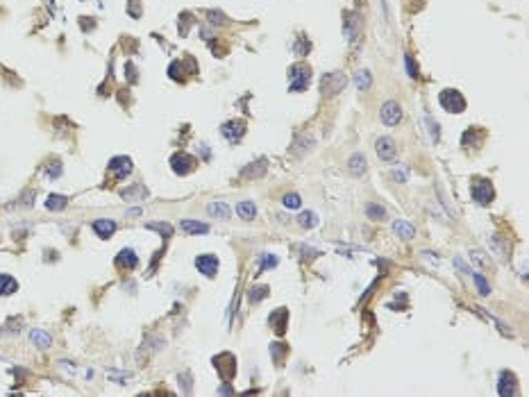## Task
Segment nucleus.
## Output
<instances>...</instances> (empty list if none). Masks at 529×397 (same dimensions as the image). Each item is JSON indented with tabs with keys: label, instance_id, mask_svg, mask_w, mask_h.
Wrapping results in <instances>:
<instances>
[{
	"label": "nucleus",
	"instance_id": "obj_6",
	"mask_svg": "<svg viewBox=\"0 0 529 397\" xmlns=\"http://www.w3.org/2000/svg\"><path fill=\"white\" fill-rule=\"evenodd\" d=\"M380 116H382V123H384V125H398L400 120H402V109H400L398 102L388 100V102H384V105H382Z\"/></svg>",
	"mask_w": 529,
	"mask_h": 397
},
{
	"label": "nucleus",
	"instance_id": "obj_25",
	"mask_svg": "<svg viewBox=\"0 0 529 397\" xmlns=\"http://www.w3.org/2000/svg\"><path fill=\"white\" fill-rule=\"evenodd\" d=\"M237 213L243 218V220H252V218L257 216V207H255V202H239L237 205Z\"/></svg>",
	"mask_w": 529,
	"mask_h": 397
},
{
	"label": "nucleus",
	"instance_id": "obj_18",
	"mask_svg": "<svg viewBox=\"0 0 529 397\" xmlns=\"http://www.w3.org/2000/svg\"><path fill=\"white\" fill-rule=\"evenodd\" d=\"M393 232H395L400 238H405V241H409V238L416 236V227L411 223H407V220H395V223H393Z\"/></svg>",
	"mask_w": 529,
	"mask_h": 397
},
{
	"label": "nucleus",
	"instance_id": "obj_19",
	"mask_svg": "<svg viewBox=\"0 0 529 397\" xmlns=\"http://www.w3.org/2000/svg\"><path fill=\"white\" fill-rule=\"evenodd\" d=\"M345 37L350 39V41H355L357 39V34H359V19H357V14H352V12H348L345 14Z\"/></svg>",
	"mask_w": 529,
	"mask_h": 397
},
{
	"label": "nucleus",
	"instance_id": "obj_44",
	"mask_svg": "<svg viewBox=\"0 0 529 397\" xmlns=\"http://www.w3.org/2000/svg\"><path fill=\"white\" fill-rule=\"evenodd\" d=\"M130 14L134 16V19H139V5H137V0H130Z\"/></svg>",
	"mask_w": 529,
	"mask_h": 397
},
{
	"label": "nucleus",
	"instance_id": "obj_46",
	"mask_svg": "<svg viewBox=\"0 0 529 397\" xmlns=\"http://www.w3.org/2000/svg\"><path fill=\"white\" fill-rule=\"evenodd\" d=\"M127 216H141V209H130L127 211Z\"/></svg>",
	"mask_w": 529,
	"mask_h": 397
},
{
	"label": "nucleus",
	"instance_id": "obj_39",
	"mask_svg": "<svg viewBox=\"0 0 529 397\" xmlns=\"http://www.w3.org/2000/svg\"><path fill=\"white\" fill-rule=\"evenodd\" d=\"M180 384H184V393H191V374H180Z\"/></svg>",
	"mask_w": 529,
	"mask_h": 397
},
{
	"label": "nucleus",
	"instance_id": "obj_30",
	"mask_svg": "<svg viewBox=\"0 0 529 397\" xmlns=\"http://www.w3.org/2000/svg\"><path fill=\"white\" fill-rule=\"evenodd\" d=\"M470 277H473V281H475V286H477V291H480V295H488L491 293V286H488V281L481 277L480 273H470Z\"/></svg>",
	"mask_w": 529,
	"mask_h": 397
},
{
	"label": "nucleus",
	"instance_id": "obj_16",
	"mask_svg": "<svg viewBox=\"0 0 529 397\" xmlns=\"http://www.w3.org/2000/svg\"><path fill=\"white\" fill-rule=\"evenodd\" d=\"M266 168H268L266 159H259L257 163H250V166L243 168L241 177H255V180H259V177H264V175H266Z\"/></svg>",
	"mask_w": 529,
	"mask_h": 397
},
{
	"label": "nucleus",
	"instance_id": "obj_23",
	"mask_svg": "<svg viewBox=\"0 0 529 397\" xmlns=\"http://www.w3.org/2000/svg\"><path fill=\"white\" fill-rule=\"evenodd\" d=\"M69 207V198L66 195H59V193H52V195H48V200H46V209H50V211H62V209H66Z\"/></svg>",
	"mask_w": 529,
	"mask_h": 397
},
{
	"label": "nucleus",
	"instance_id": "obj_20",
	"mask_svg": "<svg viewBox=\"0 0 529 397\" xmlns=\"http://www.w3.org/2000/svg\"><path fill=\"white\" fill-rule=\"evenodd\" d=\"M180 227H182V232H187V234H207V232H209V225L200 223V220H182Z\"/></svg>",
	"mask_w": 529,
	"mask_h": 397
},
{
	"label": "nucleus",
	"instance_id": "obj_3",
	"mask_svg": "<svg viewBox=\"0 0 529 397\" xmlns=\"http://www.w3.org/2000/svg\"><path fill=\"white\" fill-rule=\"evenodd\" d=\"M309 80H312V69H309L307 64H293L291 70H289L291 91H305Z\"/></svg>",
	"mask_w": 529,
	"mask_h": 397
},
{
	"label": "nucleus",
	"instance_id": "obj_10",
	"mask_svg": "<svg viewBox=\"0 0 529 397\" xmlns=\"http://www.w3.org/2000/svg\"><path fill=\"white\" fill-rule=\"evenodd\" d=\"M195 268H198L205 277H214V275L218 273V259L214 255H200L198 259H195Z\"/></svg>",
	"mask_w": 529,
	"mask_h": 397
},
{
	"label": "nucleus",
	"instance_id": "obj_22",
	"mask_svg": "<svg viewBox=\"0 0 529 397\" xmlns=\"http://www.w3.org/2000/svg\"><path fill=\"white\" fill-rule=\"evenodd\" d=\"M207 211H209V216L220 218V220H230V216H232L230 207L225 205V202H212V205L207 207Z\"/></svg>",
	"mask_w": 529,
	"mask_h": 397
},
{
	"label": "nucleus",
	"instance_id": "obj_28",
	"mask_svg": "<svg viewBox=\"0 0 529 397\" xmlns=\"http://www.w3.org/2000/svg\"><path fill=\"white\" fill-rule=\"evenodd\" d=\"M298 223L305 227V230H312V227H316L318 225V216L313 213V211H305V213H300L298 216Z\"/></svg>",
	"mask_w": 529,
	"mask_h": 397
},
{
	"label": "nucleus",
	"instance_id": "obj_45",
	"mask_svg": "<svg viewBox=\"0 0 529 397\" xmlns=\"http://www.w3.org/2000/svg\"><path fill=\"white\" fill-rule=\"evenodd\" d=\"M227 384H230V381H225L223 388H218V393H220V395H230V393H232V388H230Z\"/></svg>",
	"mask_w": 529,
	"mask_h": 397
},
{
	"label": "nucleus",
	"instance_id": "obj_24",
	"mask_svg": "<svg viewBox=\"0 0 529 397\" xmlns=\"http://www.w3.org/2000/svg\"><path fill=\"white\" fill-rule=\"evenodd\" d=\"M348 168H350V173L361 175L363 170H366V157L361 155V152L352 155V157H350V162H348Z\"/></svg>",
	"mask_w": 529,
	"mask_h": 397
},
{
	"label": "nucleus",
	"instance_id": "obj_13",
	"mask_svg": "<svg viewBox=\"0 0 529 397\" xmlns=\"http://www.w3.org/2000/svg\"><path fill=\"white\" fill-rule=\"evenodd\" d=\"M116 263H119L120 268L134 270V268L139 266V257H137V252H134L132 248H125V250H120V252H119V257H116Z\"/></svg>",
	"mask_w": 529,
	"mask_h": 397
},
{
	"label": "nucleus",
	"instance_id": "obj_14",
	"mask_svg": "<svg viewBox=\"0 0 529 397\" xmlns=\"http://www.w3.org/2000/svg\"><path fill=\"white\" fill-rule=\"evenodd\" d=\"M287 320H289V311L284 309V306H280L277 311L270 313V325L275 327L277 334H284V329H287Z\"/></svg>",
	"mask_w": 529,
	"mask_h": 397
},
{
	"label": "nucleus",
	"instance_id": "obj_37",
	"mask_svg": "<svg viewBox=\"0 0 529 397\" xmlns=\"http://www.w3.org/2000/svg\"><path fill=\"white\" fill-rule=\"evenodd\" d=\"M405 66H407L409 77H418V69H416V64H413V59H411V55H405Z\"/></svg>",
	"mask_w": 529,
	"mask_h": 397
},
{
	"label": "nucleus",
	"instance_id": "obj_29",
	"mask_svg": "<svg viewBox=\"0 0 529 397\" xmlns=\"http://www.w3.org/2000/svg\"><path fill=\"white\" fill-rule=\"evenodd\" d=\"M277 266V257L275 255H270V252H262L259 255V270H270V268H275Z\"/></svg>",
	"mask_w": 529,
	"mask_h": 397
},
{
	"label": "nucleus",
	"instance_id": "obj_34",
	"mask_svg": "<svg viewBox=\"0 0 529 397\" xmlns=\"http://www.w3.org/2000/svg\"><path fill=\"white\" fill-rule=\"evenodd\" d=\"M145 227H148V230L159 232L162 236H170V234H173V227H170L168 223H148Z\"/></svg>",
	"mask_w": 529,
	"mask_h": 397
},
{
	"label": "nucleus",
	"instance_id": "obj_9",
	"mask_svg": "<svg viewBox=\"0 0 529 397\" xmlns=\"http://www.w3.org/2000/svg\"><path fill=\"white\" fill-rule=\"evenodd\" d=\"M193 157H189L187 152H177V155H173V159H170V168H173V173L175 175H189L193 170Z\"/></svg>",
	"mask_w": 529,
	"mask_h": 397
},
{
	"label": "nucleus",
	"instance_id": "obj_17",
	"mask_svg": "<svg viewBox=\"0 0 529 397\" xmlns=\"http://www.w3.org/2000/svg\"><path fill=\"white\" fill-rule=\"evenodd\" d=\"M30 341L34 343L37 348L46 350V348H50V345H52V336H50L48 331H44V329H32V331H30Z\"/></svg>",
	"mask_w": 529,
	"mask_h": 397
},
{
	"label": "nucleus",
	"instance_id": "obj_21",
	"mask_svg": "<svg viewBox=\"0 0 529 397\" xmlns=\"http://www.w3.org/2000/svg\"><path fill=\"white\" fill-rule=\"evenodd\" d=\"M19 291V281L14 280L12 275L0 273V295H12Z\"/></svg>",
	"mask_w": 529,
	"mask_h": 397
},
{
	"label": "nucleus",
	"instance_id": "obj_40",
	"mask_svg": "<svg viewBox=\"0 0 529 397\" xmlns=\"http://www.w3.org/2000/svg\"><path fill=\"white\" fill-rule=\"evenodd\" d=\"M168 70H170V77H173V80H182V75H180V62H173Z\"/></svg>",
	"mask_w": 529,
	"mask_h": 397
},
{
	"label": "nucleus",
	"instance_id": "obj_26",
	"mask_svg": "<svg viewBox=\"0 0 529 397\" xmlns=\"http://www.w3.org/2000/svg\"><path fill=\"white\" fill-rule=\"evenodd\" d=\"M470 141H473V143H475V148H477V145H480V143L484 141V132L477 130V127H470V130H468L466 134H463V145L468 148V143H470Z\"/></svg>",
	"mask_w": 529,
	"mask_h": 397
},
{
	"label": "nucleus",
	"instance_id": "obj_5",
	"mask_svg": "<svg viewBox=\"0 0 529 397\" xmlns=\"http://www.w3.org/2000/svg\"><path fill=\"white\" fill-rule=\"evenodd\" d=\"M214 363H216L218 373L223 374V379H225V381H230V379L234 377V373H237V359H234V356H232L230 352L218 354L216 359H214Z\"/></svg>",
	"mask_w": 529,
	"mask_h": 397
},
{
	"label": "nucleus",
	"instance_id": "obj_33",
	"mask_svg": "<svg viewBox=\"0 0 529 397\" xmlns=\"http://www.w3.org/2000/svg\"><path fill=\"white\" fill-rule=\"evenodd\" d=\"M137 195H141V198H145V195H148V191H145V187H141V184H137V187H132V188H127V191H123V198H125V200H132V198H137Z\"/></svg>",
	"mask_w": 529,
	"mask_h": 397
},
{
	"label": "nucleus",
	"instance_id": "obj_11",
	"mask_svg": "<svg viewBox=\"0 0 529 397\" xmlns=\"http://www.w3.org/2000/svg\"><path fill=\"white\" fill-rule=\"evenodd\" d=\"M398 148H395V141L391 137H382L377 139V155H380L382 162H391L393 157H395Z\"/></svg>",
	"mask_w": 529,
	"mask_h": 397
},
{
	"label": "nucleus",
	"instance_id": "obj_1",
	"mask_svg": "<svg viewBox=\"0 0 529 397\" xmlns=\"http://www.w3.org/2000/svg\"><path fill=\"white\" fill-rule=\"evenodd\" d=\"M470 195H473L475 202L480 205H491L493 198H495V191H493V184L484 177H475L473 184H470Z\"/></svg>",
	"mask_w": 529,
	"mask_h": 397
},
{
	"label": "nucleus",
	"instance_id": "obj_36",
	"mask_svg": "<svg viewBox=\"0 0 529 397\" xmlns=\"http://www.w3.org/2000/svg\"><path fill=\"white\" fill-rule=\"evenodd\" d=\"M270 354H275V359L280 361L282 356L287 354V345H284V343H273V345H270Z\"/></svg>",
	"mask_w": 529,
	"mask_h": 397
},
{
	"label": "nucleus",
	"instance_id": "obj_12",
	"mask_svg": "<svg viewBox=\"0 0 529 397\" xmlns=\"http://www.w3.org/2000/svg\"><path fill=\"white\" fill-rule=\"evenodd\" d=\"M498 393L502 397H509V395H516L518 393L516 377L511 373H502V377H500V381H498Z\"/></svg>",
	"mask_w": 529,
	"mask_h": 397
},
{
	"label": "nucleus",
	"instance_id": "obj_35",
	"mask_svg": "<svg viewBox=\"0 0 529 397\" xmlns=\"http://www.w3.org/2000/svg\"><path fill=\"white\" fill-rule=\"evenodd\" d=\"M300 205H302V200H300L298 193H289V195H284V207H287V209H298Z\"/></svg>",
	"mask_w": 529,
	"mask_h": 397
},
{
	"label": "nucleus",
	"instance_id": "obj_31",
	"mask_svg": "<svg viewBox=\"0 0 529 397\" xmlns=\"http://www.w3.org/2000/svg\"><path fill=\"white\" fill-rule=\"evenodd\" d=\"M366 216L370 218V220H384L386 211H384V207H380V205H366Z\"/></svg>",
	"mask_w": 529,
	"mask_h": 397
},
{
	"label": "nucleus",
	"instance_id": "obj_43",
	"mask_svg": "<svg viewBox=\"0 0 529 397\" xmlns=\"http://www.w3.org/2000/svg\"><path fill=\"white\" fill-rule=\"evenodd\" d=\"M207 16H212L214 23H225V21H223L225 16H223V14H218V12H207Z\"/></svg>",
	"mask_w": 529,
	"mask_h": 397
},
{
	"label": "nucleus",
	"instance_id": "obj_27",
	"mask_svg": "<svg viewBox=\"0 0 529 397\" xmlns=\"http://www.w3.org/2000/svg\"><path fill=\"white\" fill-rule=\"evenodd\" d=\"M355 84H357V89H359V91H368V89H370V84H373V77H370V73H368V70H359V73H357V77H355Z\"/></svg>",
	"mask_w": 529,
	"mask_h": 397
},
{
	"label": "nucleus",
	"instance_id": "obj_8",
	"mask_svg": "<svg viewBox=\"0 0 529 397\" xmlns=\"http://www.w3.org/2000/svg\"><path fill=\"white\" fill-rule=\"evenodd\" d=\"M220 132H223V137L230 143H239L243 139V134H245V123L243 120H230V123H225L220 127Z\"/></svg>",
	"mask_w": 529,
	"mask_h": 397
},
{
	"label": "nucleus",
	"instance_id": "obj_42",
	"mask_svg": "<svg viewBox=\"0 0 529 397\" xmlns=\"http://www.w3.org/2000/svg\"><path fill=\"white\" fill-rule=\"evenodd\" d=\"M59 175H62V166H59V163L48 168V177H59Z\"/></svg>",
	"mask_w": 529,
	"mask_h": 397
},
{
	"label": "nucleus",
	"instance_id": "obj_4",
	"mask_svg": "<svg viewBox=\"0 0 529 397\" xmlns=\"http://www.w3.org/2000/svg\"><path fill=\"white\" fill-rule=\"evenodd\" d=\"M345 84H348L345 75L338 73V70H334V73H327L323 77V82H320V91H323V95H337L345 89Z\"/></svg>",
	"mask_w": 529,
	"mask_h": 397
},
{
	"label": "nucleus",
	"instance_id": "obj_32",
	"mask_svg": "<svg viewBox=\"0 0 529 397\" xmlns=\"http://www.w3.org/2000/svg\"><path fill=\"white\" fill-rule=\"evenodd\" d=\"M268 295V286H252V288H250V302H262L264 298H266Z\"/></svg>",
	"mask_w": 529,
	"mask_h": 397
},
{
	"label": "nucleus",
	"instance_id": "obj_15",
	"mask_svg": "<svg viewBox=\"0 0 529 397\" xmlns=\"http://www.w3.org/2000/svg\"><path fill=\"white\" fill-rule=\"evenodd\" d=\"M94 232L100 236V238H107L116 232V223L109 220V218H100V220H94Z\"/></svg>",
	"mask_w": 529,
	"mask_h": 397
},
{
	"label": "nucleus",
	"instance_id": "obj_38",
	"mask_svg": "<svg viewBox=\"0 0 529 397\" xmlns=\"http://www.w3.org/2000/svg\"><path fill=\"white\" fill-rule=\"evenodd\" d=\"M32 198H34V191H25L23 195L19 198V202H16V205H19V207H32Z\"/></svg>",
	"mask_w": 529,
	"mask_h": 397
},
{
	"label": "nucleus",
	"instance_id": "obj_41",
	"mask_svg": "<svg viewBox=\"0 0 529 397\" xmlns=\"http://www.w3.org/2000/svg\"><path fill=\"white\" fill-rule=\"evenodd\" d=\"M427 123H430V130H432V139L438 141V123H434L432 118H427Z\"/></svg>",
	"mask_w": 529,
	"mask_h": 397
},
{
	"label": "nucleus",
	"instance_id": "obj_2",
	"mask_svg": "<svg viewBox=\"0 0 529 397\" xmlns=\"http://www.w3.org/2000/svg\"><path fill=\"white\" fill-rule=\"evenodd\" d=\"M438 102H441V107L450 114H461L466 109V98H463L457 89H445V91H441Z\"/></svg>",
	"mask_w": 529,
	"mask_h": 397
},
{
	"label": "nucleus",
	"instance_id": "obj_7",
	"mask_svg": "<svg viewBox=\"0 0 529 397\" xmlns=\"http://www.w3.org/2000/svg\"><path fill=\"white\" fill-rule=\"evenodd\" d=\"M109 173L116 180H125L132 173V159L130 157H114L112 162H109Z\"/></svg>",
	"mask_w": 529,
	"mask_h": 397
}]
</instances>
